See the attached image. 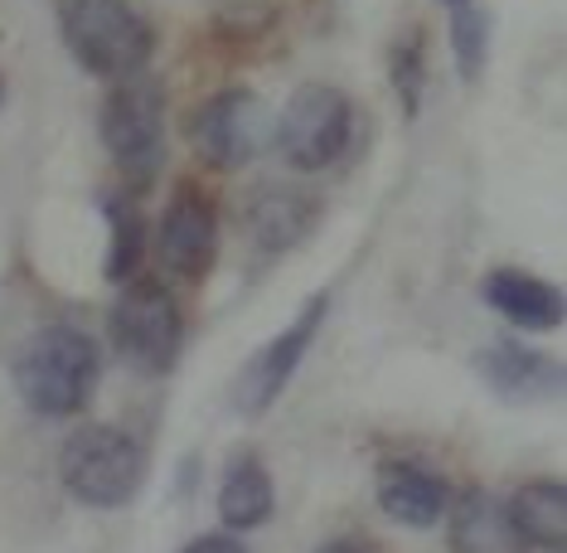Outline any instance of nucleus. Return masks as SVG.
Here are the masks:
<instances>
[{"label":"nucleus","mask_w":567,"mask_h":553,"mask_svg":"<svg viewBox=\"0 0 567 553\" xmlns=\"http://www.w3.org/2000/svg\"><path fill=\"white\" fill-rule=\"evenodd\" d=\"M97 340L79 326H44L40 336L24 340L16 359V389L44 418H73L87 408L97 389Z\"/></svg>","instance_id":"1"},{"label":"nucleus","mask_w":567,"mask_h":553,"mask_svg":"<svg viewBox=\"0 0 567 553\" xmlns=\"http://www.w3.org/2000/svg\"><path fill=\"white\" fill-rule=\"evenodd\" d=\"M59 30L69 54L107 83L136 79L156 49L151 24L126 0H59Z\"/></svg>","instance_id":"2"},{"label":"nucleus","mask_w":567,"mask_h":553,"mask_svg":"<svg viewBox=\"0 0 567 553\" xmlns=\"http://www.w3.org/2000/svg\"><path fill=\"white\" fill-rule=\"evenodd\" d=\"M59 475L73 500L93 510H117L141 491L146 457L122 428H79L59 452Z\"/></svg>","instance_id":"3"},{"label":"nucleus","mask_w":567,"mask_h":553,"mask_svg":"<svg viewBox=\"0 0 567 553\" xmlns=\"http://www.w3.org/2000/svg\"><path fill=\"white\" fill-rule=\"evenodd\" d=\"M102 146L132 185H151L165 165V93L151 79H122L102 102Z\"/></svg>","instance_id":"4"},{"label":"nucleus","mask_w":567,"mask_h":553,"mask_svg":"<svg viewBox=\"0 0 567 553\" xmlns=\"http://www.w3.org/2000/svg\"><path fill=\"white\" fill-rule=\"evenodd\" d=\"M179 330H185V316H179V301L165 281L156 277L126 281L117 306H112V340L136 369L165 375L179 355Z\"/></svg>","instance_id":"5"},{"label":"nucleus","mask_w":567,"mask_h":553,"mask_svg":"<svg viewBox=\"0 0 567 553\" xmlns=\"http://www.w3.org/2000/svg\"><path fill=\"white\" fill-rule=\"evenodd\" d=\"M354 132V107L340 88L311 83L291 93L287 112L277 117V146L296 171H326L330 161L344 156Z\"/></svg>","instance_id":"6"},{"label":"nucleus","mask_w":567,"mask_h":553,"mask_svg":"<svg viewBox=\"0 0 567 553\" xmlns=\"http://www.w3.org/2000/svg\"><path fill=\"white\" fill-rule=\"evenodd\" d=\"M267 122L272 117H267L262 98L248 93V88H228V93H214L195 112L189 141H195L204 165H214V171H238V165H248L257 151L267 146Z\"/></svg>","instance_id":"7"},{"label":"nucleus","mask_w":567,"mask_h":553,"mask_svg":"<svg viewBox=\"0 0 567 553\" xmlns=\"http://www.w3.org/2000/svg\"><path fill=\"white\" fill-rule=\"evenodd\" d=\"M326 311H330V297H316L287 330H281L277 340H267L262 350L248 359V369H243L238 383H234V408H238L243 418H262L267 408L281 398V389L291 383V375L301 369L306 350H311V340H316V330H320V320H326Z\"/></svg>","instance_id":"8"},{"label":"nucleus","mask_w":567,"mask_h":553,"mask_svg":"<svg viewBox=\"0 0 567 553\" xmlns=\"http://www.w3.org/2000/svg\"><path fill=\"white\" fill-rule=\"evenodd\" d=\"M218 257V209L199 185H179L161 218V263L175 277L199 281Z\"/></svg>","instance_id":"9"},{"label":"nucleus","mask_w":567,"mask_h":553,"mask_svg":"<svg viewBox=\"0 0 567 553\" xmlns=\"http://www.w3.org/2000/svg\"><path fill=\"white\" fill-rule=\"evenodd\" d=\"M481 297L519 330H553L563 320L558 291H553L544 277L519 273V267H495V273L481 281Z\"/></svg>","instance_id":"10"},{"label":"nucleus","mask_w":567,"mask_h":553,"mask_svg":"<svg viewBox=\"0 0 567 553\" xmlns=\"http://www.w3.org/2000/svg\"><path fill=\"white\" fill-rule=\"evenodd\" d=\"M505 514H509V530L519 539V549H544V553L567 549V491L558 481L519 485Z\"/></svg>","instance_id":"11"},{"label":"nucleus","mask_w":567,"mask_h":553,"mask_svg":"<svg viewBox=\"0 0 567 553\" xmlns=\"http://www.w3.org/2000/svg\"><path fill=\"white\" fill-rule=\"evenodd\" d=\"M475 369H481V379L489 389L505 398H548V393H558V383H563V369L553 365L548 355L524 350V345H514V340H499V345H489V350H481Z\"/></svg>","instance_id":"12"},{"label":"nucleus","mask_w":567,"mask_h":553,"mask_svg":"<svg viewBox=\"0 0 567 553\" xmlns=\"http://www.w3.org/2000/svg\"><path fill=\"white\" fill-rule=\"evenodd\" d=\"M379 505L393 524H408V530H432L446 514V485L436 481L432 471L408 467V461H393L379 475Z\"/></svg>","instance_id":"13"},{"label":"nucleus","mask_w":567,"mask_h":553,"mask_svg":"<svg viewBox=\"0 0 567 553\" xmlns=\"http://www.w3.org/2000/svg\"><path fill=\"white\" fill-rule=\"evenodd\" d=\"M316 195H301V190H262V195L252 199L248 209V228L252 238L262 243V248H291V243H301L306 234H311L316 224Z\"/></svg>","instance_id":"14"},{"label":"nucleus","mask_w":567,"mask_h":553,"mask_svg":"<svg viewBox=\"0 0 567 553\" xmlns=\"http://www.w3.org/2000/svg\"><path fill=\"white\" fill-rule=\"evenodd\" d=\"M451 549L456 553H519V539L509 530V514L489 491H466L456 500Z\"/></svg>","instance_id":"15"},{"label":"nucleus","mask_w":567,"mask_h":553,"mask_svg":"<svg viewBox=\"0 0 567 553\" xmlns=\"http://www.w3.org/2000/svg\"><path fill=\"white\" fill-rule=\"evenodd\" d=\"M277 491H272V475L257 457H238L228 467L224 485H218V514H224L228 530H257V524L272 520Z\"/></svg>","instance_id":"16"},{"label":"nucleus","mask_w":567,"mask_h":553,"mask_svg":"<svg viewBox=\"0 0 567 553\" xmlns=\"http://www.w3.org/2000/svg\"><path fill=\"white\" fill-rule=\"evenodd\" d=\"M102 214L112 224V257H107V277L112 281H132L141 267V253H146V218L132 199L122 195H102Z\"/></svg>","instance_id":"17"},{"label":"nucleus","mask_w":567,"mask_h":553,"mask_svg":"<svg viewBox=\"0 0 567 553\" xmlns=\"http://www.w3.org/2000/svg\"><path fill=\"white\" fill-rule=\"evenodd\" d=\"M489 40V16L475 10L471 0L466 6H451V49H456V69L461 79H481L485 69V44Z\"/></svg>","instance_id":"18"},{"label":"nucleus","mask_w":567,"mask_h":553,"mask_svg":"<svg viewBox=\"0 0 567 553\" xmlns=\"http://www.w3.org/2000/svg\"><path fill=\"white\" fill-rule=\"evenodd\" d=\"M389 73H393L398 102H403V117H417V107H422V34L417 40H398L393 44Z\"/></svg>","instance_id":"19"},{"label":"nucleus","mask_w":567,"mask_h":553,"mask_svg":"<svg viewBox=\"0 0 567 553\" xmlns=\"http://www.w3.org/2000/svg\"><path fill=\"white\" fill-rule=\"evenodd\" d=\"M185 553H248L238 544V539H228V534H204V539H195Z\"/></svg>","instance_id":"20"},{"label":"nucleus","mask_w":567,"mask_h":553,"mask_svg":"<svg viewBox=\"0 0 567 553\" xmlns=\"http://www.w3.org/2000/svg\"><path fill=\"white\" fill-rule=\"evenodd\" d=\"M320 553H364V549H359V544H350V539H340V544H326Z\"/></svg>","instance_id":"21"},{"label":"nucleus","mask_w":567,"mask_h":553,"mask_svg":"<svg viewBox=\"0 0 567 553\" xmlns=\"http://www.w3.org/2000/svg\"><path fill=\"white\" fill-rule=\"evenodd\" d=\"M446 6H466V0H446Z\"/></svg>","instance_id":"22"}]
</instances>
